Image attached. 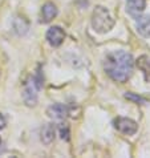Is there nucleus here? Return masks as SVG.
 <instances>
[{
	"instance_id": "f257e3e1",
	"label": "nucleus",
	"mask_w": 150,
	"mask_h": 158,
	"mask_svg": "<svg viewBox=\"0 0 150 158\" xmlns=\"http://www.w3.org/2000/svg\"><path fill=\"white\" fill-rule=\"evenodd\" d=\"M134 68V59L125 51H113L104 60V69L113 81L125 82L130 78Z\"/></svg>"
},
{
	"instance_id": "f03ea898",
	"label": "nucleus",
	"mask_w": 150,
	"mask_h": 158,
	"mask_svg": "<svg viewBox=\"0 0 150 158\" xmlns=\"http://www.w3.org/2000/svg\"><path fill=\"white\" fill-rule=\"evenodd\" d=\"M92 27L98 33H106L114 27V19L110 12L102 6L96 7L92 15Z\"/></svg>"
},
{
	"instance_id": "7ed1b4c3",
	"label": "nucleus",
	"mask_w": 150,
	"mask_h": 158,
	"mask_svg": "<svg viewBox=\"0 0 150 158\" xmlns=\"http://www.w3.org/2000/svg\"><path fill=\"white\" fill-rule=\"evenodd\" d=\"M41 82L35 77H29L24 82V89H23V100L28 106H33L37 102V90L40 89Z\"/></svg>"
},
{
	"instance_id": "20e7f679",
	"label": "nucleus",
	"mask_w": 150,
	"mask_h": 158,
	"mask_svg": "<svg viewBox=\"0 0 150 158\" xmlns=\"http://www.w3.org/2000/svg\"><path fill=\"white\" fill-rule=\"evenodd\" d=\"M113 126L120 131V133L126 134V135H133L137 131V129H138L137 122L127 117H117L116 120L113 121Z\"/></svg>"
},
{
	"instance_id": "39448f33",
	"label": "nucleus",
	"mask_w": 150,
	"mask_h": 158,
	"mask_svg": "<svg viewBox=\"0 0 150 158\" xmlns=\"http://www.w3.org/2000/svg\"><path fill=\"white\" fill-rule=\"evenodd\" d=\"M65 39V32L61 27H57V25H53L48 29L47 32V41L49 43V45L52 47H60L63 44Z\"/></svg>"
},
{
	"instance_id": "423d86ee",
	"label": "nucleus",
	"mask_w": 150,
	"mask_h": 158,
	"mask_svg": "<svg viewBox=\"0 0 150 158\" xmlns=\"http://www.w3.org/2000/svg\"><path fill=\"white\" fill-rule=\"evenodd\" d=\"M47 114L53 120H65L69 116V108L63 104H53L47 109Z\"/></svg>"
},
{
	"instance_id": "0eeeda50",
	"label": "nucleus",
	"mask_w": 150,
	"mask_h": 158,
	"mask_svg": "<svg viewBox=\"0 0 150 158\" xmlns=\"http://www.w3.org/2000/svg\"><path fill=\"white\" fill-rule=\"evenodd\" d=\"M57 16V8L53 3L48 2L41 7V12H40V21L41 23H51L52 20Z\"/></svg>"
},
{
	"instance_id": "6e6552de",
	"label": "nucleus",
	"mask_w": 150,
	"mask_h": 158,
	"mask_svg": "<svg viewBox=\"0 0 150 158\" xmlns=\"http://www.w3.org/2000/svg\"><path fill=\"white\" fill-rule=\"evenodd\" d=\"M146 7V0H126V10L131 16L142 14Z\"/></svg>"
},
{
	"instance_id": "1a4fd4ad",
	"label": "nucleus",
	"mask_w": 150,
	"mask_h": 158,
	"mask_svg": "<svg viewBox=\"0 0 150 158\" xmlns=\"http://www.w3.org/2000/svg\"><path fill=\"white\" fill-rule=\"evenodd\" d=\"M137 29L145 37H150V15L141 16L137 19Z\"/></svg>"
},
{
	"instance_id": "9d476101",
	"label": "nucleus",
	"mask_w": 150,
	"mask_h": 158,
	"mask_svg": "<svg viewBox=\"0 0 150 158\" xmlns=\"http://www.w3.org/2000/svg\"><path fill=\"white\" fill-rule=\"evenodd\" d=\"M55 139V126L48 124L41 129V141L43 143L49 145Z\"/></svg>"
},
{
	"instance_id": "9b49d317",
	"label": "nucleus",
	"mask_w": 150,
	"mask_h": 158,
	"mask_svg": "<svg viewBox=\"0 0 150 158\" xmlns=\"http://www.w3.org/2000/svg\"><path fill=\"white\" fill-rule=\"evenodd\" d=\"M29 24L28 21L24 19V17H16L14 21V29L17 35H25L28 32Z\"/></svg>"
},
{
	"instance_id": "f8f14e48",
	"label": "nucleus",
	"mask_w": 150,
	"mask_h": 158,
	"mask_svg": "<svg viewBox=\"0 0 150 158\" xmlns=\"http://www.w3.org/2000/svg\"><path fill=\"white\" fill-rule=\"evenodd\" d=\"M137 65H138V68L144 72L145 80L150 81V61L148 60L146 56H142V57H140L138 61H137Z\"/></svg>"
},
{
	"instance_id": "ddd939ff",
	"label": "nucleus",
	"mask_w": 150,
	"mask_h": 158,
	"mask_svg": "<svg viewBox=\"0 0 150 158\" xmlns=\"http://www.w3.org/2000/svg\"><path fill=\"white\" fill-rule=\"evenodd\" d=\"M60 135H61V138L63 139H69V129H68V126H61L60 128Z\"/></svg>"
},
{
	"instance_id": "4468645a",
	"label": "nucleus",
	"mask_w": 150,
	"mask_h": 158,
	"mask_svg": "<svg viewBox=\"0 0 150 158\" xmlns=\"http://www.w3.org/2000/svg\"><path fill=\"white\" fill-rule=\"evenodd\" d=\"M125 97L129 98V100H133V101H135V102H145V100L142 97H140V96H134V94H131V93H126Z\"/></svg>"
},
{
	"instance_id": "2eb2a0df",
	"label": "nucleus",
	"mask_w": 150,
	"mask_h": 158,
	"mask_svg": "<svg viewBox=\"0 0 150 158\" xmlns=\"http://www.w3.org/2000/svg\"><path fill=\"white\" fill-rule=\"evenodd\" d=\"M6 125H7V120H6V117H4L2 113H0V130L6 128Z\"/></svg>"
},
{
	"instance_id": "dca6fc26",
	"label": "nucleus",
	"mask_w": 150,
	"mask_h": 158,
	"mask_svg": "<svg viewBox=\"0 0 150 158\" xmlns=\"http://www.w3.org/2000/svg\"><path fill=\"white\" fill-rule=\"evenodd\" d=\"M0 145H2V138H0Z\"/></svg>"
}]
</instances>
